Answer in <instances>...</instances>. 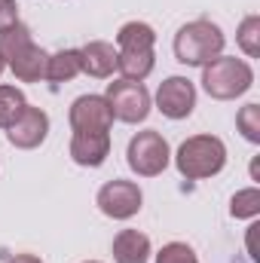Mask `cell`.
Here are the masks:
<instances>
[{
  "instance_id": "1",
  "label": "cell",
  "mask_w": 260,
  "mask_h": 263,
  "mask_svg": "<svg viewBox=\"0 0 260 263\" xmlns=\"http://www.w3.org/2000/svg\"><path fill=\"white\" fill-rule=\"evenodd\" d=\"M153 46H156V31L147 22H129L120 28V34H117V70L123 73V80L141 83L153 73V65H156Z\"/></svg>"
},
{
  "instance_id": "2",
  "label": "cell",
  "mask_w": 260,
  "mask_h": 263,
  "mask_svg": "<svg viewBox=\"0 0 260 263\" xmlns=\"http://www.w3.org/2000/svg\"><path fill=\"white\" fill-rule=\"evenodd\" d=\"M224 31L211 22V18H196L187 22L178 34H175V59L187 67H205L224 52Z\"/></svg>"
},
{
  "instance_id": "3",
  "label": "cell",
  "mask_w": 260,
  "mask_h": 263,
  "mask_svg": "<svg viewBox=\"0 0 260 263\" xmlns=\"http://www.w3.org/2000/svg\"><path fill=\"white\" fill-rule=\"evenodd\" d=\"M175 165L187 181H205L224 172L227 165V147L220 138L214 135H193L187 138L178 153H175Z\"/></svg>"
},
{
  "instance_id": "4",
  "label": "cell",
  "mask_w": 260,
  "mask_h": 263,
  "mask_svg": "<svg viewBox=\"0 0 260 263\" xmlns=\"http://www.w3.org/2000/svg\"><path fill=\"white\" fill-rule=\"evenodd\" d=\"M251 83H254L251 65L236 55H217L214 62L202 67V89L217 101H233V98L245 95L251 89Z\"/></svg>"
},
{
  "instance_id": "5",
  "label": "cell",
  "mask_w": 260,
  "mask_h": 263,
  "mask_svg": "<svg viewBox=\"0 0 260 263\" xmlns=\"http://www.w3.org/2000/svg\"><path fill=\"white\" fill-rule=\"evenodd\" d=\"M169 141L159 135V132L147 129L138 132L129 141V150H126V159H129V168L141 178H156L165 172L169 165Z\"/></svg>"
},
{
  "instance_id": "6",
  "label": "cell",
  "mask_w": 260,
  "mask_h": 263,
  "mask_svg": "<svg viewBox=\"0 0 260 263\" xmlns=\"http://www.w3.org/2000/svg\"><path fill=\"white\" fill-rule=\"evenodd\" d=\"M104 98H107V104L114 110V120H120V123L138 126L150 114V92H147L144 83H135V80L107 83V95Z\"/></svg>"
},
{
  "instance_id": "7",
  "label": "cell",
  "mask_w": 260,
  "mask_h": 263,
  "mask_svg": "<svg viewBox=\"0 0 260 263\" xmlns=\"http://www.w3.org/2000/svg\"><path fill=\"white\" fill-rule=\"evenodd\" d=\"M98 208H101V214H107V217H114V220H129L135 217L138 211H141V187L135 184V181H123V178H117V181H107L101 190H98Z\"/></svg>"
},
{
  "instance_id": "8",
  "label": "cell",
  "mask_w": 260,
  "mask_h": 263,
  "mask_svg": "<svg viewBox=\"0 0 260 263\" xmlns=\"http://www.w3.org/2000/svg\"><path fill=\"white\" fill-rule=\"evenodd\" d=\"M156 107L169 120H187L196 107V86L187 77H169L156 89Z\"/></svg>"
},
{
  "instance_id": "9",
  "label": "cell",
  "mask_w": 260,
  "mask_h": 263,
  "mask_svg": "<svg viewBox=\"0 0 260 263\" xmlns=\"http://www.w3.org/2000/svg\"><path fill=\"white\" fill-rule=\"evenodd\" d=\"M70 129L73 132H110L114 129V110L104 95H80L70 104Z\"/></svg>"
},
{
  "instance_id": "10",
  "label": "cell",
  "mask_w": 260,
  "mask_h": 263,
  "mask_svg": "<svg viewBox=\"0 0 260 263\" xmlns=\"http://www.w3.org/2000/svg\"><path fill=\"white\" fill-rule=\"evenodd\" d=\"M46 135H49V117L40 110V107H25L22 110V117L6 129V138H9V144L12 147H18V150H34V147H40L43 141H46Z\"/></svg>"
},
{
  "instance_id": "11",
  "label": "cell",
  "mask_w": 260,
  "mask_h": 263,
  "mask_svg": "<svg viewBox=\"0 0 260 263\" xmlns=\"http://www.w3.org/2000/svg\"><path fill=\"white\" fill-rule=\"evenodd\" d=\"M110 156V132H73L70 159L83 168H98Z\"/></svg>"
},
{
  "instance_id": "12",
  "label": "cell",
  "mask_w": 260,
  "mask_h": 263,
  "mask_svg": "<svg viewBox=\"0 0 260 263\" xmlns=\"http://www.w3.org/2000/svg\"><path fill=\"white\" fill-rule=\"evenodd\" d=\"M6 67L15 73V80H22V83H40V80H46V67H49V52L46 49H40L34 40L31 43H25L9 62Z\"/></svg>"
},
{
  "instance_id": "13",
  "label": "cell",
  "mask_w": 260,
  "mask_h": 263,
  "mask_svg": "<svg viewBox=\"0 0 260 263\" xmlns=\"http://www.w3.org/2000/svg\"><path fill=\"white\" fill-rule=\"evenodd\" d=\"M80 59H83V73L98 77V80H104L117 70V49H114V43H104V40L86 43L80 49Z\"/></svg>"
},
{
  "instance_id": "14",
  "label": "cell",
  "mask_w": 260,
  "mask_h": 263,
  "mask_svg": "<svg viewBox=\"0 0 260 263\" xmlns=\"http://www.w3.org/2000/svg\"><path fill=\"white\" fill-rule=\"evenodd\" d=\"M114 260L117 263H147L150 260V239L138 230H120L114 239Z\"/></svg>"
},
{
  "instance_id": "15",
  "label": "cell",
  "mask_w": 260,
  "mask_h": 263,
  "mask_svg": "<svg viewBox=\"0 0 260 263\" xmlns=\"http://www.w3.org/2000/svg\"><path fill=\"white\" fill-rule=\"evenodd\" d=\"M77 73H83V59H80V49H62L55 55H49V67H46V80L62 86L70 83Z\"/></svg>"
},
{
  "instance_id": "16",
  "label": "cell",
  "mask_w": 260,
  "mask_h": 263,
  "mask_svg": "<svg viewBox=\"0 0 260 263\" xmlns=\"http://www.w3.org/2000/svg\"><path fill=\"white\" fill-rule=\"evenodd\" d=\"M25 107H28V101H25L22 89H15V86H0V129H9V126L22 117Z\"/></svg>"
},
{
  "instance_id": "17",
  "label": "cell",
  "mask_w": 260,
  "mask_h": 263,
  "mask_svg": "<svg viewBox=\"0 0 260 263\" xmlns=\"http://www.w3.org/2000/svg\"><path fill=\"white\" fill-rule=\"evenodd\" d=\"M34 37H31V28L25 25V22H15V25H9L6 31H0V59L3 62H9L25 43H31Z\"/></svg>"
},
{
  "instance_id": "18",
  "label": "cell",
  "mask_w": 260,
  "mask_h": 263,
  "mask_svg": "<svg viewBox=\"0 0 260 263\" xmlns=\"http://www.w3.org/2000/svg\"><path fill=\"white\" fill-rule=\"evenodd\" d=\"M242 52L248 59H257L260 55V15H248L242 25H239V34H236Z\"/></svg>"
},
{
  "instance_id": "19",
  "label": "cell",
  "mask_w": 260,
  "mask_h": 263,
  "mask_svg": "<svg viewBox=\"0 0 260 263\" xmlns=\"http://www.w3.org/2000/svg\"><path fill=\"white\" fill-rule=\"evenodd\" d=\"M230 214L233 217H257L260 214V193L254 187H248V190H239L233 202H230Z\"/></svg>"
},
{
  "instance_id": "20",
  "label": "cell",
  "mask_w": 260,
  "mask_h": 263,
  "mask_svg": "<svg viewBox=\"0 0 260 263\" xmlns=\"http://www.w3.org/2000/svg\"><path fill=\"white\" fill-rule=\"evenodd\" d=\"M236 126L251 144H260V104H245L236 117Z\"/></svg>"
},
{
  "instance_id": "21",
  "label": "cell",
  "mask_w": 260,
  "mask_h": 263,
  "mask_svg": "<svg viewBox=\"0 0 260 263\" xmlns=\"http://www.w3.org/2000/svg\"><path fill=\"white\" fill-rule=\"evenodd\" d=\"M156 263H199L196 251L184 242H169L162 245V251L156 254Z\"/></svg>"
},
{
  "instance_id": "22",
  "label": "cell",
  "mask_w": 260,
  "mask_h": 263,
  "mask_svg": "<svg viewBox=\"0 0 260 263\" xmlns=\"http://www.w3.org/2000/svg\"><path fill=\"white\" fill-rule=\"evenodd\" d=\"M18 22V6L15 0H0V31H6L9 25Z\"/></svg>"
},
{
  "instance_id": "23",
  "label": "cell",
  "mask_w": 260,
  "mask_h": 263,
  "mask_svg": "<svg viewBox=\"0 0 260 263\" xmlns=\"http://www.w3.org/2000/svg\"><path fill=\"white\" fill-rule=\"evenodd\" d=\"M6 263H43V260L34 257V254H15V257H9Z\"/></svg>"
},
{
  "instance_id": "24",
  "label": "cell",
  "mask_w": 260,
  "mask_h": 263,
  "mask_svg": "<svg viewBox=\"0 0 260 263\" xmlns=\"http://www.w3.org/2000/svg\"><path fill=\"white\" fill-rule=\"evenodd\" d=\"M3 67H6V62H3V59H0V73H3Z\"/></svg>"
},
{
  "instance_id": "25",
  "label": "cell",
  "mask_w": 260,
  "mask_h": 263,
  "mask_svg": "<svg viewBox=\"0 0 260 263\" xmlns=\"http://www.w3.org/2000/svg\"><path fill=\"white\" fill-rule=\"evenodd\" d=\"M83 263H98V260H83Z\"/></svg>"
}]
</instances>
